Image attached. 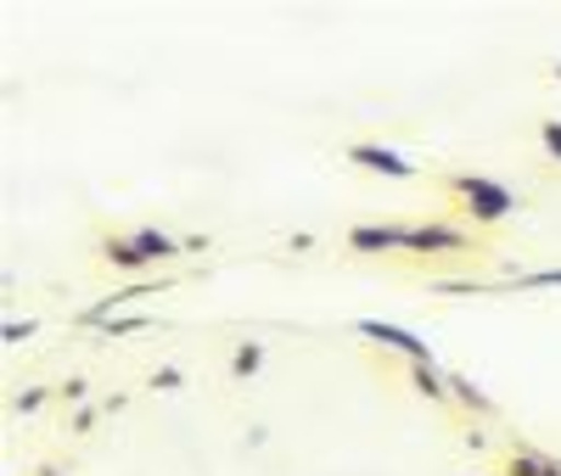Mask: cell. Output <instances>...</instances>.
Wrapping results in <instances>:
<instances>
[{
	"mask_svg": "<svg viewBox=\"0 0 561 476\" xmlns=\"http://www.w3.org/2000/svg\"><path fill=\"white\" fill-rule=\"evenodd\" d=\"M466 247H472V230L427 219V224H410V247L404 253H466Z\"/></svg>",
	"mask_w": 561,
	"mask_h": 476,
	"instance_id": "3957f363",
	"label": "cell"
},
{
	"mask_svg": "<svg viewBox=\"0 0 561 476\" xmlns=\"http://www.w3.org/2000/svg\"><path fill=\"white\" fill-rule=\"evenodd\" d=\"M410 375H415V393L421 398H433V404L449 398V375H438V364H410Z\"/></svg>",
	"mask_w": 561,
	"mask_h": 476,
	"instance_id": "9c48e42d",
	"label": "cell"
},
{
	"mask_svg": "<svg viewBox=\"0 0 561 476\" xmlns=\"http://www.w3.org/2000/svg\"><path fill=\"white\" fill-rule=\"evenodd\" d=\"M39 404H45V393H23V398H18V409H23V415H34Z\"/></svg>",
	"mask_w": 561,
	"mask_h": 476,
	"instance_id": "2e32d148",
	"label": "cell"
},
{
	"mask_svg": "<svg viewBox=\"0 0 561 476\" xmlns=\"http://www.w3.org/2000/svg\"><path fill=\"white\" fill-rule=\"evenodd\" d=\"M539 140H545V152H550V158L561 163V118H550V124L539 129Z\"/></svg>",
	"mask_w": 561,
	"mask_h": 476,
	"instance_id": "4fadbf2b",
	"label": "cell"
},
{
	"mask_svg": "<svg viewBox=\"0 0 561 476\" xmlns=\"http://www.w3.org/2000/svg\"><path fill=\"white\" fill-rule=\"evenodd\" d=\"M129 242H135V253L147 258V264H169V258H180V242H174V235H163V230H135Z\"/></svg>",
	"mask_w": 561,
	"mask_h": 476,
	"instance_id": "52a82bcc",
	"label": "cell"
},
{
	"mask_svg": "<svg viewBox=\"0 0 561 476\" xmlns=\"http://www.w3.org/2000/svg\"><path fill=\"white\" fill-rule=\"evenodd\" d=\"M102 258H107L113 269H140V264H147V258L135 253V242H129V235H107V242H102Z\"/></svg>",
	"mask_w": 561,
	"mask_h": 476,
	"instance_id": "30bf717a",
	"label": "cell"
},
{
	"mask_svg": "<svg viewBox=\"0 0 561 476\" xmlns=\"http://www.w3.org/2000/svg\"><path fill=\"white\" fill-rule=\"evenodd\" d=\"M354 330H359V337H370V343H382V348H393V353H404L410 364H433V348L421 343L415 330L393 325V320H354Z\"/></svg>",
	"mask_w": 561,
	"mask_h": 476,
	"instance_id": "7a4b0ae2",
	"label": "cell"
},
{
	"mask_svg": "<svg viewBox=\"0 0 561 476\" xmlns=\"http://www.w3.org/2000/svg\"><path fill=\"white\" fill-rule=\"evenodd\" d=\"M348 247L354 253H399V247H410V224H354Z\"/></svg>",
	"mask_w": 561,
	"mask_h": 476,
	"instance_id": "5b68a950",
	"label": "cell"
},
{
	"mask_svg": "<svg viewBox=\"0 0 561 476\" xmlns=\"http://www.w3.org/2000/svg\"><path fill=\"white\" fill-rule=\"evenodd\" d=\"M449 398H455V404H466L472 415H494V398H489L483 387H472L466 375H449Z\"/></svg>",
	"mask_w": 561,
	"mask_h": 476,
	"instance_id": "ba28073f",
	"label": "cell"
},
{
	"mask_svg": "<svg viewBox=\"0 0 561 476\" xmlns=\"http://www.w3.org/2000/svg\"><path fill=\"white\" fill-rule=\"evenodd\" d=\"M449 190L460 197V213L472 219V224H500V219H511V213L523 208V202L511 197L500 179H489V174H455Z\"/></svg>",
	"mask_w": 561,
	"mask_h": 476,
	"instance_id": "6da1fadb",
	"label": "cell"
},
{
	"mask_svg": "<svg viewBox=\"0 0 561 476\" xmlns=\"http://www.w3.org/2000/svg\"><path fill=\"white\" fill-rule=\"evenodd\" d=\"M34 320H7V330H0V337H7V343H23V337H34Z\"/></svg>",
	"mask_w": 561,
	"mask_h": 476,
	"instance_id": "5bb4252c",
	"label": "cell"
},
{
	"mask_svg": "<svg viewBox=\"0 0 561 476\" xmlns=\"http://www.w3.org/2000/svg\"><path fill=\"white\" fill-rule=\"evenodd\" d=\"M264 370V348L259 343H242L237 353H230V375H259Z\"/></svg>",
	"mask_w": 561,
	"mask_h": 476,
	"instance_id": "8fae6325",
	"label": "cell"
},
{
	"mask_svg": "<svg viewBox=\"0 0 561 476\" xmlns=\"http://www.w3.org/2000/svg\"><path fill=\"white\" fill-rule=\"evenodd\" d=\"M556 79H561V68H556Z\"/></svg>",
	"mask_w": 561,
	"mask_h": 476,
	"instance_id": "e0dca14e",
	"label": "cell"
},
{
	"mask_svg": "<svg viewBox=\"0 0 561 476\" xmlns=\"http://www.w3.org/2000/svg\"><path fill=\"white\" fill-rule=\"evenodd\" d=\"M152 387H163V393H174V387H180V370H158V375H152Z\"/></svg>",
	"mask_w": 561,
	"mask_h": 476,
	"instance_id": "9a60e30c",
	"label": "cell"
},
{
	"mask_svg": "<svg viewBox=\"0 0 561 476\" xmlns=\"http://www.w3.org/2000/svg\"><path fill=\"white\" fill-rule=\"evenodd\" d=\"M152 320L147 314H118V320H107V337H135V330H147Z\"/></svg>",
	"mask_w": 561,
	"mask_h": 476,
	"instance_id": "7c38bea8",
	"label": "cell"
},
{
	"mask_svg": "<svg viewBox=\"0 0 561 476\" xmlns=\"http://www.w3.org/2000/svg\"><path fill=\"white\" fill-rule=\"evenodd\" d=\"M505 476H561V460L534 454V449H511L505 454Z\"/></svg>",
	"mask_w": 561,
	"mask_h": 476,
	"instance_id": "8992f818",
	"label": "cell"
},
{
	"mask_svg": "<svg viewBox=\"0 0 561 476\" xmlns=\"http://www.w3.org/2000/svg\"><path fill=\"white\" fill-rule=\"evenodd\" d=\"M348 163L365 169V174H388V179H415V163L393 147H377V140H359V147H348Z\"/></svg>",
	"mask_w": 561,
	"mask_h": 476,
	"instance_id": "277c9868",
	"label": "cell"
}]
</instances>
